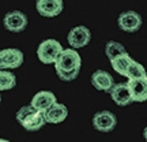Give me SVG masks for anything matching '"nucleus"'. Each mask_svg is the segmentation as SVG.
Masks as SVG:
<instances>
[{
	"label": "nucleus",
	"instance_id": "obj_1",
	"mask_svg": "<svg viewBox=\"0 0 147 142\" xmlns=\"http://www.w3.org/2000/svg\"><path fill=\"white\" fill-rule=\"evenodd\" d=\"M16 122L27 131H38L47 122L44 118V113L36 109L32 104L19 108L16 112Z\"/></svg>",
	"mask_w": 147,
	"mask_h": 142
},
{
	"label": "nucleus",
	"instance_id": "obj_2",
	"mask_svg": "<svg viewBox=\"0 0 147 142\" xmlns=\"http://www.w3.org/2000/svg\"><path fill=\"white\" fill-rule=\"evenodd\" d=\"M55 70L56 71H74V70H80L82 67V59L74 48L64 49L60 52L55 62Z\"/></svg>",
	"mask_w": 147,
	"mask_h": 142
},
{
	"label": "nucleus",
	"instance_id": "obj_3",
	"mask_svg": "<svg viewBox=\"0 0 147 142\" xmlns=\"http://www.w3.org/2000/svg\"><path fill=\"white\" fill-rule=\"evenodd\" d=\"M63 51L61 44L55 38H48L42 41L37 48V56L38 60L44 64H53L56 62L57 56Z\"/></svg>",
	"mask_w": 147,
	"mask_h": 142
},
{
	"label": "nucleus",
	"instance_id": "obj_4",
	"mask_svg": "<svg viewBox=\"0 0 147 142\" xmlns=\"http://www.w3.org/2000/svg\"><path fill=\"white\" fill-rule=\"evenodd\" d=\"M3 25H4V29L8 32L21 33L27 27L29 19H27L26 14L22 11H11V12L5 14L4 19H3Z\"/></svg>",
	"mask_w": 147,
	"mask_h": 142
},
{
	"label": "nucleus",
	"instance_id": "obj_5",
	"mask_svg": "<svg viewBox=\"0 0 147 142\" xmlns=\"http://www.w3.org/2000/svg\"><path fill=\"white\" fill-rule=\"evenodd\" d=\"M117 25L123 32L135 33L142 27V16L136 11H124L117 18Z\"/></svg>",
	"mask_w": 147,
	"mask_h": 142
},
{
	"label": "nucleus",
	"instance_id": "obj_6",
	"mask_svg": "<svg viewBox=\"0 0 147 142\" xmlns=\"http://www.w3.org/2000/svg\"><path fill=\"white\" fill-rule=\"evenodd\" d=\"M93 126L101 132H110L117 126V118L110 111H100L93 118Z\"/></svg>",
	"mask_w": 147,
	"mask_h": 142
},
{
	"label": "nucleus",
	"instance_id": "obj_7",
	"mask_svg": "<svg viewBox=\"0 0 147 142\" xmlns=\"http://www.w3.org/2000/svg\"><path fill=\"white\" fill-rule=\"evenodd\" d=\"M91 40V32L89 27L86 26H75L69 30L68 36H67V41H68L69 47L74 49H79V48L86 47Z\"/></svg>",
	"mask_w": 147,
	"mask_h": 142
},
{
	"label": "nucleus",
	"instance_id": "obj_8",
	"mask_svg": "<svg viewBox=\"0 0 147 142\" xmlns=\"http://www.w3.org/2000/svg\"><path fill=\"white\" fill-rule=\"evenodd\" d=\"M36 8L38 14L45 18H55L63 12V0H37Z\"/></svg>",
	"mask_w": 147,
	"mask_h": 142
},
{
	"label": "nucleus",
	"instance_id": "obj_9",
	"mask_svg": "<svg viewBox=\"0 0 147 142\" xmlns=\"http://www.w3.org/2000/svg\"><path fill=\"white\" fill-rule=\"evenodd\" d=\"M0 58L3 60L4 69L14 70L21 67L25 56H23V52L16 49V48H5V49L0 51Z\"/></svg>",
	"mask_w": 147,
	"mask_h": 142
},
{
	"label": "nucleus",
	"instance_id": "obj_10",
	"mask_svg": "<svg viewBox=\"0 0 147 142\" xmlns=\"http://www.w3.org/2000/svg\"><path fill=\"white\" fill-rule=\"evenodd\" d=\"M127 86L129 89L132 101L143 103L147 99V78H135L128 79Z\"/></svg>",
	"mask_w": 147,
	"mask_h": 142
},
{
	"label": "nucleus",
	"instance_id": "obj_11",
	"mask_svg": "<svg viewBox=\"0 0 147 142\" xmlns=\"http://www.w3.org/2000/svg\"><path fill=\"white\" fill-rule=\"evenodd\" d=\"M67 116H68V108L64 104L57 103V101L44 112L45 122L47 123H52V124H57V123L64 122L67 119Z\"/></svg>",
	"mask_w": 147,
	"mask_h": 142
},
{
	"label": "nucleus",
	"instance_id": "obj_12",
	"mask_svg": "<svg viewBox=\"0 0 147 142\" xmlns=\"http://www.w3.org/2000/svg\"><path fill=\"white\" fill-rule=\"evenodd\" d=\"M110 93V97L112 100L115 101V104L120 107H127L131 103H134L131 99V94H129V89L127 84H117V85H113L109 90Z\"/></svg>",
	"mask_w": 147,
	"mask_h": 142
},
{
	"label": "nucleus",
	"instance_id": "obj_13",
	"mask_svg": "<svg viewBox=\"0 0 147 142\" xmlns=\"http://www.w3.org/2000/svg\"><path fill=\"white\" fill-rule=\"evenodd\" d=\"M57 101L56 99V96L53 94L52 92H49V90H41V92H38L34 94V97L32 99V104L36 109H38L40 112H45V111L49 108V107H52L55 103Z\"/></svg>",
	"mask_w": 147,
	"mask_h": 142
},
{
	"label": "nucleus",
	"instance_id": "obj_14",
	"mask_svg": "<svg viewBox=\"0 0 147 142\" xmlns=\"http://www.w3.org/2000/svg\"><path fill=\"white\" fill-rule=\"evenodd\" d=\"M91 85L97 90L101 92H109L110 88L115 85V79L109 73H106L104 70H97L91 75Z\"/></svg>",
	"mask_w": 147,
	"mask_h": 142
},
{
	"label": "nucleus",
	"instance_id": "obj_15",
	"mask_svg": "<svg viewBox=\"0 0 147 142\" xmlns=\"http://www.w3.org/2000/svg\"><path fill=\"white\" fill-rule=\"evenodd\" d=\"M132 62V58L128 55V52L125 53H121L119 56H116L110 60V64H112V69L117 71L120 75H124L125 77V71H127V67L129 66V63Z\"/></svg>",
	"mask_w": 147,
	"mask_h": 142
},
{
	"label": "nucleus",
	"instance_id": "obj_16",
	"mask_svg": "<svg viewBox=\"0 0 147 142\" xmlns=\"http://www.w3.org/2000/svg\"><path fill=\"white\" fill-rule=\"evenodd\" d=\"M16 85V77L8 71L7 69L0 70V92L3 90H10L15 88Z\"/></svg>",
	"mask_w": 147,
	"mask_h": 142
},
{
	"label": "nucleus",
	"instance_id": "obj_17",
	"mask_svg": "<svg viewBox=\"0 0 147 142\" xmlns=\"http://www.w3.org/2000/svg\"><path fill=\"white\" fill-rule=\"evenodd\" d=\"M125 77L128 79H135V78H147L146 70L142 64H139L138 62H135L132 59V62L129 63V66L127 67Z\"/></svg>",
	"mask_w": 147,
	"mask_h": 142
},
{
	"label": "nucleus",
	"instance_id": "obj_18",
	"mask_svg": "<svg viewBox=\"0 0 147 142\" xmlns=\"http://www.w3.org/2000/svg\"><path fill=\"white\" fill-rule=\"evenodd\" d=\"M125 52H127L125 47H124L123 44H120V42H117V41H108L106 42L105 55L109 60H112L113 58L119 56V55H121V53H125Z\"/></svg>",
	"mask_w": 147,
	"mask_h": 142
},
{
	"label": "nucleus",
	"instance_id": "obj_19",
	"mask_svg": "<svg viewBox=\"0 0 147 142\" xmlns=\"http://www.w3.org/2000/svg\"><path fill=\"white\" fill-rule=\"evenodd\" d=\"M80 70H74V71H56L57 77L64 82H71L74 79L78 78Z\"/></svg>",
	"mask_w": 147,
	"mask_h": 142
},
{
	"label": "nucleus",
	"instance_id": "obj_20",
	"mask_svg": "<svg viewBox=\"0 0 147 142\" xmlns=\"http://www.w3.org/2000/svg\"><path fill=\"white\" fill-rule=\"evenodd\" d=\"M4 69V64H3V60H1V58H0V70Z\"/></svg>",
	"mask_w": 147,
	"mask_h": 142
},
{
	"label": "nucleus",
	"instance_id": "obj_21",
	"mask_svg": "<svg viewBox=\"0 0 147 142\" xmlns=\"http://www.w3.org/2000/svg\"><path fill=\"white\" fill-rule=\"evenodd\" d=\"M0 104H1V96H0Z\"/></svg>",
	"mask_w": 147,
	"mask_h": 142
}]
</instances>
